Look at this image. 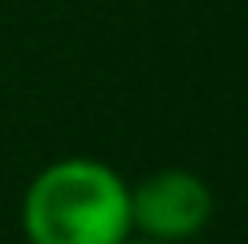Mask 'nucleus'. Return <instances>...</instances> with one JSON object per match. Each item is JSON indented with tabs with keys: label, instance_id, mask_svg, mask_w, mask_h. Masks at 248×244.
<instances>
[{
	"label": "nucleus",
	"instance_id": "obj_1",
	"mask_svg": "<svg viewBox=\"0 0 248 244\" xmlns=\"http://www.w3.org/2000/svg\"><path fill=\"white\" fill-rule=\"evenodd\" d=\"M29 244H122L134 232L130 187L98 159H57L20 199Z\"/></svg>",
	"mask_w": 248,
	"mask_h": 244
},
{
	"label": "nucleus",
	"instance_id": "obj_2",
	"mask_svg": "<svg viewBox=\"0 0 248 244\" xmlns=\"http://www.w3.org/2000/svg\"><path fill=\"white\" fill-rule=\"evenodd\" d=\"M216 212V196L195 171L167 167L130 187V224L151 240L187 244L208 228Z\"/></svg>",
	"mask_w": 248,
	"mask_h": 244
},
{
	"label": "nucleus",
	"instance_id": "obj_3",
	"mask_svg": "<svg viewBox=\"0 0 248 244\" xmlns=\"http://www.w3.org/2000/svg\"><path fill=\"white\" fill-rule=\"evenodd\" d=\"M122 244H163V240H151V236H139V240H130V236H126Z\"/></svg>",
	"mask_w": 248,
	"mask_h": 244
}]
</instances>
